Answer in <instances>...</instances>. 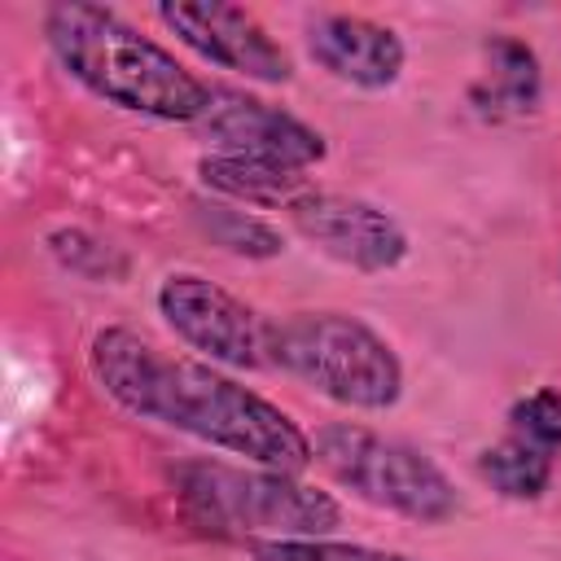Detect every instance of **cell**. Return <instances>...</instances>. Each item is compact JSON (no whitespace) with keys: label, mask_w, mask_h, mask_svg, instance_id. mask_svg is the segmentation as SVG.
Instances as JSON below:
<instances>
[{"label":"cell","mask_w":561,"mask_h":561,"mask_svg":"<svg viewBox=\"0 0 561 561\" xmlns=\"http://www.w3.org/2000/svg\"><path fill=\"white\" fill-rule=\"evenodd\" d=\"M88 368L96 386L140 421H158L263 469L302 473L316 465L302 425L210 359L171 355L136 329L110 324L88 342Z\"/></svg>","instance_id":"obj_1"},{"label":"cell","mask_w":561,"mask_h":561,"mask_svg":"<svg viewBox=\"0 0 561 561\" xmlns=\"http://www.w3.org/2000/svg\"><path fill=\"white\" fill-rule=\"evenodd\" d=\"M44 35L70 79L127 114L197 123L210 105V83H202L175 53H167L105 4H53L44 13Z\"/></svg>","instance_id":"obj_2"},{"label":"cell","mask_w":561,"mask_h":561,"mask_svg":"<svg viewBox=\"0 0 561 561\" xmlns=\"http://www.w3.org/2000/svg\"><path fill=\"white\" fill-rule=\"evenodd\" d=\"M175 495L188 522L219 539H329L342 522V508L329 491L263 465L237 469L219 460H193L175 473Z\"/></svg>","instance_id":"obj_3"},{"label":"cell","mask_w":561,"mask_h":561,"mask_svg":"<svg viewBox=\"0 0 561 561\" xmlns=\"http://www.w3.org/2000/svg\"><path fill=\"white\" fill-rule=\"evenodd\" d=\"M272 368L307 381L342 408L386 412L403 394V364L394 346L346 311H294L276 320Z\"/></svg>","instance_id":"obj_4"},{"label":"cell","mask_w":561,"mask_h":561,"mask_svg":"<svg viewBox=\"0 0 561 561\" xmlns=\"http://www.w3.org/2000/svg\"><path fill=\"white\" fill-rule=\"evenodd\" d=\"M316 465L346 486L355 500L438 526L460 508V495L451 486V478L416 447L386 438L368 425H351V421H333L320 425L311 438Z\"/></svg>","instance_id":"obj_5"},{"label":"cell","mask_w":561,"mask_h":561,"mask_svg":"<svg viewBox=\"0 0 561 561\" xmlns=\"http://www.w3.org/2000/svg\"><path fill=\"white\" fill-rule=\"evenodd\" d=\"M158 311L167 329L219 368H272V329L263 311L228 294L197 272H171L158 285Z\"/></svg>","instance_id":"obj_6"},{"label":"cell","mask_w":561,"mask_h":561,"mask_svg":"<svg viewBox=\"0 0 561 561\" xmlns=\"http://www.w3.org/2000/svg\"><path fill=\"white\" fill-rule=\"evenodd\" d=\"M158 18L184 48H193L202 61H210L219 70L245 75L254 83H289L294 79V66H289L285 48L241 4L167 0V4H158Z\"/></svg>","instance_id":"obj_7"},{"label":"cell","mask_w":561,"mask_h":561,"mask_svg":"<svg viewBox=\"0 0 561 561\" xmlns=\"http://www.w3.org/2000/svg\"><path fill=\"white\" fill-rule=\"evenodd\" d=\"M193 127L206 145H215V153L267 158V162H285L298 171L316 167L329 153V145L316 127H307L302 118H294L280 105H267V101H259L250 92H232V88H210V105Z\"/></svg>","instance_id":"obj_8"},{"label":"cell","mask_w":561,"mask_h":561,"mask_svg":"<svg viewBox=\"0 0 561 561\" xmlns=\"http://www.w3.org/2000/svg\"><path fill=\"white\" fill-rule=\"evenodd\" d=\"M289 219L320 254L355 272H390L408 254V232L399 228V219L364 197L311 188L289 206Z\"/></svg>","instance_id":"obj_9"},{"label":"cell","mask_w":561,"mask_h":561,"mask_svg":"<svg viewBox=\"0 0 561 561\" xmlns=\"http://www.w3.org/2000/svg\"><path fill=\"white\" fill-rule=\"evenodd\" d=\"M311 61L337 83L381 92L403 75V39L359 13H320L307 22Z\"/></svg>","instance_id":"obj_10"},{"label":"cell","mask_w":561,"mask_h":561,"mask_svg":"<svg viewBox=\"0 0 561 561\" xmlns=\"http://www.w3.org/2000/svg\"><path fill=\"white\" fill-rule=\"evenodd\" d=\"M197 175L210 193L245 206H294L302 193H311L307 171L267 162V158H241V153H206L197 162Z\"/></svg>","instance_id":"obj_11"},{"label":"cell","mask_w":561,"mask_h":561,"mask_svg":"<svg viewBox=\"0 0 561 561\" xmlns=\"http://www.w3.org/2000/svg\"><path fill=\"white\" fill-rule=\"evenodd\" d=\"M473 105L491 118L504 114H530L539 105V61L517 39H491L486 44V70L473 83Z\"/></svg>","instance_id":"obj_12"},{"label":"cell","mask_w":561,"mask_h":561,"mask_svg":"<svg viewBox=\"0 0 561 561\" xmlns=\"http://www.w3.org/2000/svg\"><path fill=\"white\" fill-rule=\"evenodd\" d=\"M478 473L504 500H539L552 482V451H543L517 434H504L500 443H491L478 456Z\"/></svg>","instance_id":"obj_13"},{"label":"cell","mask_w":561,"mask_h":561,"mask_svg":"<svg viewBox=\"0 0 561 561\" xmlns=\"http://www.w3.org/2000/svg\"><path fill=\"white\" fill-rule=\"evenodd\" d=\"M193 224L202 228V237H210V245H219L237 259H276L285 250L280 232L267 219H259V215H250L232 202L197 197L193 202Z\"/></svg>","instance_id":"obj_14"},{"label":"cell","mask_w":561,"mask_h":561,"mask_svg":"<svg viewBox=\"0 0 561 561\" xmlns=\"http://www.w3.org/2000/svg\"><path fill=\"white\" fill-rule=\"evenodd\" d=\"M254 561H416V557L368 543H337V539H267L254 543Z\"/></svg>","instance_id":"obj_15"},{"label":"cell","mask_w":561,"mask_h":561,"mask_svg":"<svg viewBox=\"0 0 561 561\" xmlns=\"http://www.w3.org/2000/svg\"><path fill=\"white\" fill-rule=\"evenodd\" d=\"M508 434L543 447V451H561V390H530L508 408Z\"/></svg>","instance_id":"obj_16"}]
</instances>
